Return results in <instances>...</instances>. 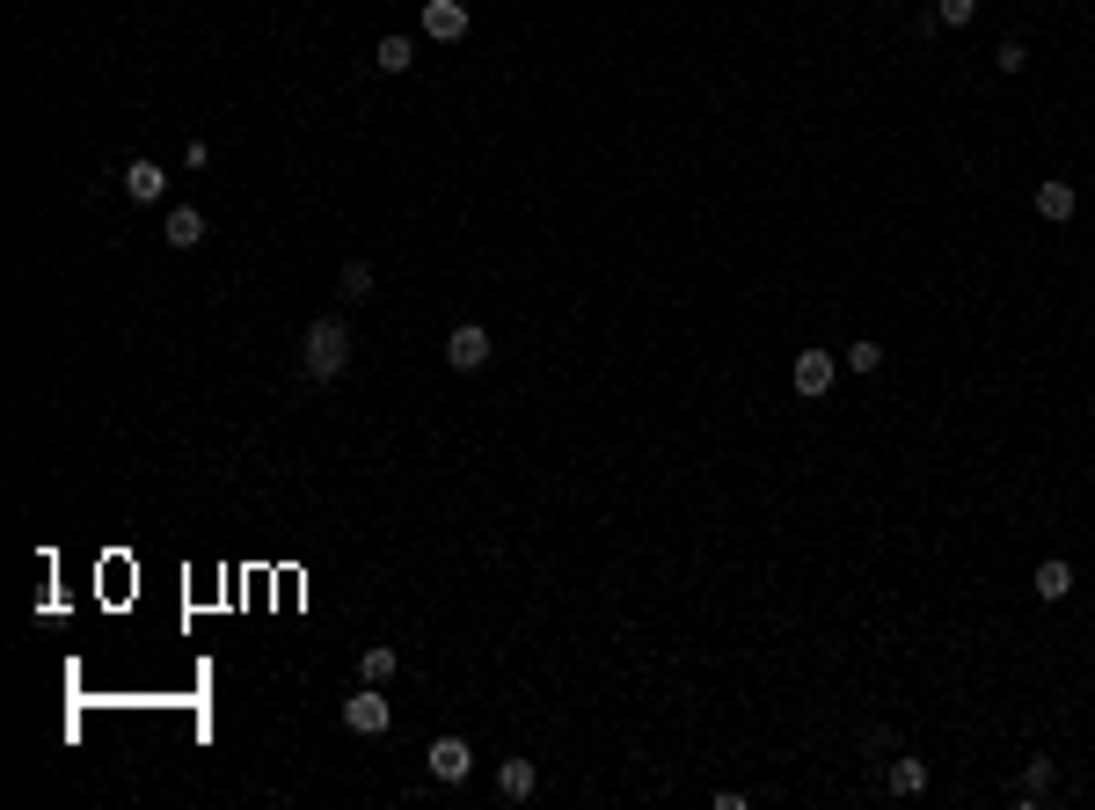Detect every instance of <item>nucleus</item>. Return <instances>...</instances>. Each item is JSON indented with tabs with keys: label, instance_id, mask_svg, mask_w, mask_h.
<instances>
[{
	"label": "nucleus",
	"instance_id": "4",
	"mask_svg": "<svg viewBox=\"0 0 1095 810\" xmlns=\"http://www.w3.org/2000/svg\"><path fill=\"white\" fill-rule=\"evenodd\" d=\"M424 766H431V782H467V774H475V752H467V737H431Z\"/></svg>",
	"mask_w": 1095,
	"mask_h": 810
},
{
	"label": "nucleus",
	"instance_id": "6",
	"mask_svg": "<svg viewBox=\"0 0 1095 810\" xmlns=\"http://www.w3.org/2000/svg\"><path fill=\"white\" fill-rule=\"evenodd\" d=\"M832 372H840V366H832V351H803L789 380H796V394H803V402H818V394H832Z\"/></svg>",
	"mask_w": 1095,
	"mask_h": 810
},
{
	"label": "nucleus",
	"instance_id": "2",
	"mask_svg": "<svg viewBox=\"0 0 1095 810\" xmlns=\"http://www.w3.org/2000/svg\"><path fill=\"white\" fill-rule=\"evenodd\" d=\"M388 723H394V709H388V694H380V687H365V694H351V701H343V731L380 737Z\"/></svg>",
	"mask_w": 1095,
	"mask_h": 810
},
{
	"label": "nucleus",
	"instance_id": "1",
	"mask_svg": "<svg viewBox=\"0 0 1095 810\" xmlns=\"http://www.w3.org/2000/svg\"><path fill=\"white\" fill-rule=\"evenodd\" d=\"M343 366H351V329H343V315H315L307 336H300V372H307L315 388H329V380H343Z\"/></svg>",
	"mask_w": 1095,
	"mask_h": 810
},
{
	"label": "nucleus",
	"instance_id": "7",
	"mask_svg": "<svg viewBox=\"0 0 1095 810\" xmlns=\"http://www.w3.org/2000/svg\"><path fill=\"white\" fill-rule=\"evenodd\" d=\"M161 191H169L161 161H146V154H139V161H124V197H132V205H154Z\"/></svg>",
	"mask_w": 1095,
	"mask_h": 810
},
{
	"label": "nucleus",
	"instance_id": "17",
	"mask_svg": "<svg viewBox=\"0 0 1095 810\" xmlns=\"http://www.w3.org/2000/svg\"><path fill=\"white\" fill-rule=\"evenodd\" d=\"M994 66H1000V74H1022V66H1030V45H1022V37H1008V45L994 51Z\"/></svg>",
	"mask_w": 1095,
	"mask_h": 810
},
{
	"label": "nucleus",
	"instance_id": "12",
	"mask_svg": "<svg viewBox=\"0 0 1095 810\" xmlns=\"http://www.w3.org/2000/svg\"><path fill=\"white\" fill-rule=\"evenodd\" d=\"M337 299H343V307L373 299V263H358V256H351V263H343V278H337Z\"/></svg>",
	"mask_w": 1095,
	"mask_h": 810
},
{
	"label": "nucleus",
	"instance_id": "13",
	"mask_svg": "<svg viewBox=\"0 0 1095 810\" xmlns=\"http://www.w3.org/2000/svg\"><path fill=\"white\" fill-rule=\"evenodd\" d=\"M1067 591H1073V569L1067 563H1037V599H1045V606H1059Z\"/></svg>",
	"mask_w": 1095,
	"mask_h": 810
},
{
	"label": "nucleus",
	"instance_id": "19",
	"mask_svg": "<svg viewBox=\"0 0 1095 810\" xmlns=\"http://www.w3.org/2000/svg\"><path fill=\"white\" fill-rule=\"evenodd\" d=\"M972 8H978V0H942V23L964 29V23H972Z\"/></svg>",
	"mask_w": 1095,
	"mask_h": 810
},
{
	"label": "nucleus",
	"instance_id": "11",
	"mask_svg": "<svg viewBox=\"0 0 1095 810\" xmlns=\"http://www.w3.org/2000/svg\"><path fill=\"white\" fill-rule=\"evenodd\" d=\"M1037 220H1073V183L1067 175H1045V183H1037Z\"/></svg>",
	"mask_w": 1095,
	"mask_h": 810
},
{
	"label": "nucleus",
	"instance_id": "18",
	"mask_svg": "<svg viewBox=\"0 0 1095 810\" xmlns=\"http://www.w3.org/2000/svg\"><path fill=\"white\" fill-rule=\"evenodd\" d=\"M848 366L854 372H876V366H884V344H848Z\"/></svg>",
	"mask_w": 1095,
	"mask_h": 810
},
{
	"label": "nucleus",
	"instance_id": "14",
	"mask_svg": "<svg viewBox=\"0 0 1095 810\" xmlns=\"http://www.w3.org/2000/svg\"><path fill=\"white\" fill-rule=\"evenodd\" d=\"M884 782H891V796H921V788H927V760H891Z\"/></svg>",
	"mask_w": 1095,
	"mask_h": 810
},
{
	"label": "nucleus",
	"instance_id": "16",
	"mask_svg": "<svg viewBox=\"0 0 1095 810\" xmlns=\"http://www.w3.org/2000/svg\"><path fill=\"white\" fill-rule=\"evenodd\" d=\"M1045 788H1051V760H1030L1022 766V803H1037Z\"/></svg>",
	"mask_w": 1095,
	"mask_h": 810
},
{
	"label": "nucleus",
	"instance_id": "10",
	"mask_svg": "<svg viewBox=\"0 0 1095 810\" xmlns=\"http://www.w3.org/2000/svg\"><path fill=\"white\" fill-rule=\"evenodd\" d=\"M161 242H169V248H197V242H205V212H197V205H175L169 226H161Z\"/></svg>",
	"mask_w": 1095,
	"mask_h": 810
},
{
	"label": "nucleus",
	"instance_id": "8",
	"mask_svg": "<svg viewBox=\"0 0 1095 810\" xmlns=\"http://www.w3.org/2000/svg\"><path fill=\"white\" fill-rule=\"evenodd\" d=\"M534 788H540V766L534 760H504V766H497V796H504V803H526Z\"/></svg>",
	"mask_w": 1095,
	"mask_h": 810
},
{
	"label": "nucleus",
	"instance_id": "15",
	"mask_svg": "<svg viewBox=\"0 0 1095 810\" xmlns=\"http://www.w3.org/2000/svg\"><path fill=\"white\" fill-rule=\"evenodd\" d=\"M358 679H365V687H388V679H394V650H388V642H373V650L358 658Z\"/></svg>",
	"mask_w": 1095,
	"mask_h": 810
},
{
	"label": "nucleus",
	"instance_id": "5",
	"mask_svg": "<svg viewBox=\"0 0 1095 810\" xmlns=\"http://www.w3.org/2000/svg\"><path fill=\"white\" fill-rule=\"evenodd\" d=\"M416 23H424L431 45H461V37H467V8H461V0H424V15H416Z\"/></svg>",
	"mask_w": 1095,
	"mask_h": 810
},
{
	"label": "nucleus",
	"instance_id": "3",
	"mask_svg": "<svg viewBox=\"0 0 1095 810\" xmlns=\"http://www.w3.org/2000/svg\"><path fill=\"white\" fill-rule=\"evenodd\" d=\"M446 366L453 372H483L489 366V329L483 321H461V329L446 336Z\"/></svg>",
	"mask_w": 1095,
	"mask_h": 810
},
{
	"label": "nucleus",
	"instance_id": "9",
	"mask_svg": "<svg viewBox=\"0 0 1095 810\" xmlns=\"http://www.w3.org/2000/svg\"><path fill=\"white\" fill-rule=\"evenodd\" d=\"M373 66H380V74H410V66H416V37H402V29H388V37L373 45Z\"/></svg>",
	"mask_w": 1095,
	"mask_h": 810
}]
</instances>
